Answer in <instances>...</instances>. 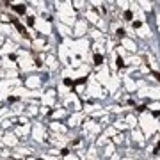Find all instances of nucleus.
Here are the masks:
<instances>
[{
  "mask_svg": "<svg viewBox=\"0 0 160 160\" xmlns=\"http://www.w3.org/2000/svg\"><path fill=\"white\" fill-rule=\"evenodd\" d=\"M13 9H14V11H16V13H18V14H25V11H27V9H25V6H23V4H16V6H14V7H13Z\"/></svg>",
  "mask_w": 160,
  "mask_h": 160,
  "instance_id": "obj_1",
  "label": "nucleus"
},
{
  "mask_svg": "<svg viewBox=\"0 0 160 160\" xmlns=\"http://www.w3.org/2000/svg\"><path fill=\"white\" fill-rule=\"evenodd\" d=\"M13 25H14V27H16V29L20 30V32H23V34H25V27H23V25H21V23H20V21H18V20H13Z\"/></svg>",
  "mask_w": 160,
  "mask_h": 160,
  "instance_id": "obj_2",
  "label": "nucleus"
},
{
  "mask_svg": "<svg viewBox=\"0 0 160 160\" xmlns=\"http://www.w3.org/2000/svg\"><path fill=\"white\" fill-rule=\"evenodd\" d=\"M94 62H96V64H101V62H103V55H101V54H96V55H94Z\"/></svg>",
  "mask_w": 160,
  "mask_h": 160,
  "instance_id": "obj_3",
  "label": "nucleus"
},
{
  "mask_svg": "<svg viewBox=\"0 0 160 160\" xmlns=\"http://www.w3.org/2000/svg\"><path fill=\"white\" fill-rule=\"evenodd\" d=\"M116 64H118V68H125V62H123V59H121L119 55L116 57Z\"/></svg>",
  "mask_w": 160,
  "mask_h": 160,
  "instance_id": "obj_4",
  "label": "nucleus"
},
{
  "mask_svg": "<svg viewBox=\"0 0 160 160\" xmlns=\"http://www.w3.org/2000/svg\"><path fill=\"white\" fill-rule=\"evenodd\" d=\"M125 20H132V11H125Z\"/></svg>",
  "mask_w": 160,
  "mask_h": 160,
  "instance_id": "obj_5",
  "label": "nucleus"
},
{
  "mask_svg": "<svg viewBox=\"0 0 160 160\" xmlns=\"http://www.w3.org/2000/svg\"><path fill=\"white\" fill-rule=\"evenodd\" d=\"M27 23H29V25H30V27H32V25H34V18H32V16H30V18H29V20H27Z\"/></svg>",
  "mask_w": 160,
  "mask_h": 160,
  "instance_id": "obj_6",
  "label": "nucleus"
},
{
  "mask_svg": "<svg viewBox=\"0 0 160 160\" xmlns=\"http://www.w3.org/2000/svg\"><path fill=\"white\" fill-rule=\"evenodd\" d=\"M141 25H142V23H141V21H133V27H135V29H139Z\"/></svg>",
  "mask_w": 160,
  "mask_h": 160,
  "instance_id": "obj_7",
  "label": "nucleus"
},
{
  "mask_svg": "<svg viewBox=\"0 0 160 160\" xmlns=\"http://www.w3.org/2000/svg\"><path fill=\"white\" fill-rule=\"evenodd\" d=\"M118 36H119V37H123V36H125V30H123V29H119V30H118Z\"/></svg>",
  "mask_w": 160,
  "mask_h": 160,
  "instance_id": "obj_8",
  "label": "nucleus"
},
{
  "mask_svg": "<svg viewBox=\"0 0 160 160\" xmlns=\"http://www.w3.org/2000/svg\"><path fill=\"white\" fill-rule=\"evenodd\" d=\"M153 75H155V78H156V80L160 82V73H158V71H153Z\"/></svg>",
  "mask_w": 160,
  "mask_h": 160,
  "instance_id": "obj_9",
  "label": "nucleus"
},
{
  "mask_svg": "<svg viewBox=\"0 0 160 160\" xmlns=\"http://www.w3.org/2000/svg\"><path fill=\"white\" fill-rule=\"evenodd\" d=\"M158 151H160V142H158V144H156V148H155V153H158Z\"/></svg>",
  "mask_w": 160,
  "mask_h": 160,
  "instance_id": "obj_10",
  "label": "nucleus"
}]
</instances>
